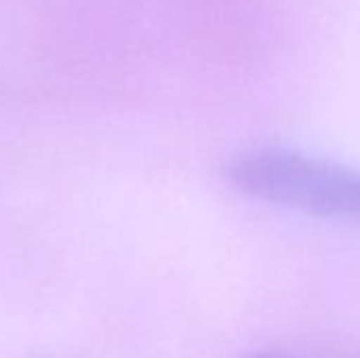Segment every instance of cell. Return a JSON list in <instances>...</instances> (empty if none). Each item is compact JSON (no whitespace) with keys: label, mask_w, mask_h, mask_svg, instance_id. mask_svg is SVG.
Segmentation results:
<instances>
[{"label":"cell","mask_w":360,"mask_h":358,"mask_svg":"<svg viewBox=\"0 0 360 358\" xmlns=\"http://www.w3.org/2000/svg\"><path fill=\"white\" fill-rule=\"evenodd\" d=\"M251 358H283V357H276V354H255V357Z\"/></svg>","instance_id":"2"},{"label":"cell","mask_w":360,"mask_h":358,"mask_svg":"<svg viewBox=\"0 0 360 358\" xmlns=\"http://www.w3.org/2000/svg\"><path fill=\"white\" fill-rule=\"evenodd\" d=\"M247 196L314 217L360 219V171L293 150H257L228 167Z\"/></svg>","instance_id":"1"}]
</instances>
